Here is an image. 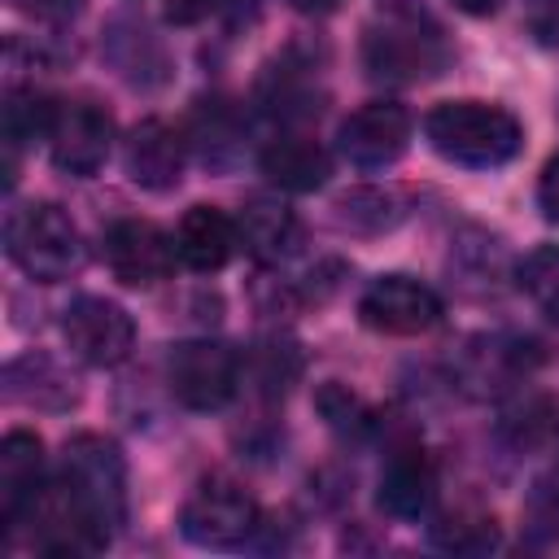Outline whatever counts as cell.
Returning a JSON list of instances; mask_svg holds the SVG:
<instances>
[{
	"label": "cell",
	"instance_id": "obj_1",
	"mask_svg": "<svg viewBox=\"0 0 559 559\" xmlns=\"http://www.w3.org/2000/svg\"><path fill=\"white\" fill-rule=\"evenodd\" d=\"M57 489L66 493L74 520L83 524L96 550H105L127 524V463L109 437L100 432L70 437L61 454Z\"/></svg>",
	"mask_w": 559,
	"mask_h": 559
},
{
	"label": "cell",
	"instance_id": "obj_2",
	"mask_svg": "<svg viewBox=\"0 0 559 559\" xmlns=\"http://www.w3.org/2000/svg\"><path fill=\"white\" fill-rule=\"evenodd\" d=\"M424 140L454 166L489 170L520 153L524 127L511 109L489 100H441L424 118Z\"/></svg>",
	"mask_w": 559,
	"mask_h": 559
},
{
	"label": "cell",
	"instance_id": "obj_3",
	"mask_svg": "<svg viewBox=\"0 0 559 559\" xmlns=\"http://www.w3.org/2000/svg\"><path fill=\"white\" fill-rule=\"evenodd\" d=\"M4 253L35 284H61L83 266V240L70 214L52 201H31L4 218Z\"/></svg>",
	"mask_w": 559,
	"mask_h": 559
},
{
	"label": "cell",
	"instance_id": "obj_4",
	"mask_svg": "<svg viewBox=\"0 0 559 559\" xmlns=\"http://www.w3.org/2000/svg\"><path fill=\"white\" fill-rule=\"evenodd\" d=\"M179 533L205 550H236L258 533V502L231 480H205L183 502Z\"/></svg>",
	"mask_w": 559,
	"mask_h": 559
},
{
	"label": "cell",
	"instance_id": "obj_5",
	"mask_svg": "<svg viewBox=\"0 0 559 559\" xmlns=\"http://www.w3.org/2000/svg\"><path fill=\"white\" fill-rule=\"evenodd\" d=\"M166 384L188 411H223L240 389V358L218 341H179L166 358Z\"/></svg>",
	"mask_w": 559,
	"mask_h": 559
},
{
	"label": "cell",
	"instance_id": "obj_6",
	"mask_svg": "<svg viewBox=\"0 0 559 559\" xmlns=\"http://www.w3.org/2000/svg\"><path fill=\"white\" fill-rule=\"evenodd\" d=\"M100 258L122 288H153L175 271L179 249H175V236H166L157 223L118 218L100 236Z\"/></svg>",
	"mask_w": 559,
	"mask_h": 559
},
{
	"label": "cell",
	"instance_id": "obj_7",
	"mask_svg": "<svg viewBox=\"0 0 559 559\" xmlns=\"http://www.w3.org/2000/svg\"><path fill=\"white\" fill-rule=\"evenodd\" d=\"M61 336H66V345H70V354L79 362H87V367H118L131 354V345H135V323H131V314L118 301L83 293V297H74L66 306Z\"/></svg>",
	"mask_w": 559,
	"mask_h": 559
},
{
	"label": "cell",
	"instance_id": "obj_8",
	"mask_svg": "<svg viewBox=\"0 0 559 559\" xmlns=\"http://www.w3.org/2000/svg\"><path fill=\"white\" fill-rule=\"evenodd\" d=\"M411 131H415V122H411L406 105H397V100H367V105H358L341 122L336 144H341V157L349 166L384 170V166H393L406 153Z\"/></svg>",
	"mask_w": 559,
	"mask_h": 559
},
{
	"label": "cell",
	"instance_id": "obj_9",
	"mask_svg": "<svg viewBox=\"0 0 559 559\" xmlns=\"http://www.w3.org/2000/svg\"><path fill=\"white\" fill-rule=\"evenodd\" d=\"M114 148V118L92 105V100H70L57 105L52 127H48V153L52 166L70 179H92Z\"/></svg>",
	"mask_w": 559,
	"mask_h": 559
},
{
	"label": "cell",
	"instance_id": "obj_10",
	"mask_svg": "<svg viewBox=\"0 0 559 559\" xmlns=\"http://www.w3.org/2000/svg\"><path fill=\"white\" fill-rule=\"evenodd\" d=\"M358 319L384 336H419L441 319V297L415 275H380L362 288Z\"/></svg>",
	"mask_w": 559,
	"mask_h": 559
},
{
	"label": "cell",
	"instance_id": "obj_11",
	"mask_svg": "<svg viewBox=\"0 0 559 559\" xmlns=\"http://www.w3.org/2000/svg\"><path fill=\"white\" fill-rule=\"evenodd\" d=\"M362 66L384 83H419L445 66L437 35H419L415 26H384L362 39Z\"/></svg>",
	"mask_w": 559,
	"mask_h": 559
},
{
	"label": "cell",
	"instance_id": "obj_12",
	"mask_svg": "<svg viewBox=\"0 0 559 559\" xmlns=\"http://www.w3.org/2000/svg\"><path fill=\"white\" fill-rule=\"evenodd\" d=\"M39 489H44V445L35 432L13 428L0 441V524H4V537H13L22 528Z\"/></svg>",
	"mask_w": 559,
	"mask_h": 559
},
{
	"label": "cell",
	"instance_id": "obj_13",
	"mask_svg": "<svg viewBox=\"0 0 559 559\" xmlns=\"http://www.w3.org/2000/svg\"><path fill=\"white\" fill-rule=\"evenodd\" d=\"M122 162L135 188L170 192L183 179V135L162 118H144L131 127Z\"/></svg>",
	"mask_w": 559,
	"mask_h": 559
},
{
	"label": "cell",
	"instance_id": "obj_14",
	"mask_svg": "<svg viewBox=\"0 0 559 559\" xmlns=\"http://www.w3.org/2000/svg\"><path fill=\"white\" fill-rule=\"evenodd\" d=\"M432 493H437V472H432L428 454L419 445H397L384 459L380 480H376L380 511L393 520H419L432 507Z\"/></svg>",
	"mask_w": 559,
	"mask_h": 559
},
{
	"label": "cell",
	"instance_id": "obj_15",
	"mask_svg": "<svg viewBox=\"0 0 559 559\" xmlns=\"http://www.w3.org/2000/svg\"><path fill=\"white\" fill-rule=\"evenodd\" d=\"M175 249L188 271L210 275L231 262V253L240 249V231L218 205H192L175 227Z\"/></svg>",
	"mask_w": 559,
	"mask_h": 559
},
{
	"label": "cell",
	"instance_id": "obj_16",
	"mask_svg": "<svg viewBox=\"0 0 559 559\" xmlns=\"http://www.w3.org/2000/svg\"><path fill=\"white\" fill-rule=\"evenodd\" d=\"M262 175L284 188V192H319L332 175V157L319 140L310 135H275L262 153H258Z\"/></svg>",
	"mask_w": 559,
	"mask_h": 559
},
{
	"label": "cell",
	"instance_id": "obj_17",
	"mask_svg": "<svg viewBox=\"0 0 559 559\" xmlns=\"http://www.w3.org/2000/svg\"><path fill=\"white\" fill-rule=\"evenodd\" d=\"M236 231H240V245L258 258V262H284L297 245H301V223L297 214L275 201V197H253L240 218H236Z\"/></svg>",
	"mask_w": 559,
	"mask_h": 559
},
{
	"label": "cell",
	"instance_id": "obj_18",
	"mask_svg": "<svg viewBox=\"0 0 559 559\" xmlns=\"http://www.w3.org/2000/svg\"><path fill=\"white\" fill-rule=\"evenodd\" d=\"M105 44H109V57H114V66H118V74H122L127 83H135V87H157V83H166V52H162V44L148 35L144 22H131V17L114 22L109 35H105Z\"/></svg>",
	"mask_w": 559,
	"mask_h": 559
},
{
	"label": "cell",
	"instance_id": "obj_19",
	"mask_svg": "<svg viewBox=\"0 0 559 559\" xmlns=\"http://www.w3.org/2000/svg\"><path fill=\"white\" fill-rule=\"evenodd\" d=\"M4 393L13 402H26V406H48V411H61L74 402V384L44 358V354H26L17 362H9L4 371Z\"/></svg>",
	"mask_w": 559,
	"mask_h": 559
},
{
	"label": "cell",
	"instance_id": "obj_20",
	"mask_svg": "<svg viewBox=\"0 0 559 559\" xmlns=\"http://www.w3.org/2000/svg\"><path fill=\"white\" fill-rule=\"evenodd\" d=\"M192 135L210 166H231L240 153V127H236V114L227 100H201V109L192 118Z\"/></svg>",
	"mask_w": 559,
	"mask_h": 559
},
{
	"label": "cell",
	"instance_id": "obj_21",
	"mask_svg": "<svg viewBox=\"0 0 559 559\" xmlns=\"http://www.w3.org/2000/svg\"><path fill=\"white\" fill-rule=\"evenodd\" d=\"M520 288L528 293V301L559 328V245H537L524 253V262L515 266Z\"/></svg>",
	"mask_w": 559,
	"mask_h": 559
},
{
	"label": "cell",
	"instance_id": "obj_22",
	"mask_svg": "<svg viewBox=\"0 0 559 559\" xmlns=\"http://www.w3.org/2000/svg\"><path fill=\"white\" fill-rule=\"evenodd\" d=\"M336 218L345 227H358V231H380V227H393L397 223V210H393V197L380 192V188H354L336 201Z\"/></svg>",
	"mask_w": 559,
	"mask_h": 559
},
{
	"label": "cell",
	"instance_id": "obj_23",
	"mask_svg": "<svg viewBox=\"0 0 559 559\" xmlns=\"http://www.w3.org/2000/svg\"><path fill=\"white\" fill-rule=\"evenodd\" d=\"M432 542H437L441 550L480 555V550L498 546V528H493V520H480V515H459V520H441V524H432Z\"/></svg>",
	"mask_w": 559,
	"mask_h": 559
},
{
	"label": "cell",
	"instance_id": "obj_24",
	"mask_svg": "<svg viewBox=\"0 0 559 559\" xmlns=\"http://www.w3.org/2000/svg\"><path fill=\"white\" fill-rule=\"evenodd\" d=\"M314 406L323 411V419H328V424H332L341 437H358V432L371 424V419H367V406H362V402H358L349 389H341L336 380H328V384L319 389Z\"/></svg>",
	"mask_w": 559,
	"mask_h": 559
},
{
	"label": "cell",
	"instance_id": "obj_25",
	"mask_svg": "<svg viewBox=\"0 0 559 559\" xmlns=\"http://www.w3.org/2000/svg\"><path fill=\"white\" fill-rule=\"evenodd\" d=\"M524 26L542 48H559V0H524Z\"/></svg>",
	"mask_w": 559,
	"mask_h": 559
},
{
	"label": "cell",
	"instance_id": "obj_26",
	"mask_svg": "<svg viewBox=\"0 0 559 559\" xmlns=\"http://www.w3.org/2000/svg\"><path fill=\"white\" fill-rule=\"evenodd\" d=\"M537 210L546 223H559V153L546 162V170L537 179Z\"/></svg>",
	"mask_w": 559,
	"mask_h": 559
},
{
	"label": "cell",
	"instance_id": "obj_27",
	"mask_svg": "<svg viewBox=\"0 0 559 559\" xmlns=\"http://www.w3.org/2000/svg\"><path fill=\"white\" fill-rule=\"evenodd\" d=\"M210 4H214V0H162V13H166V22H175V26H192V22H201V17L210 13Z\"/></svg>",
	"mask_w": 559,
	"mask_h": 559
},
{
	"label": "cell",
	"instance_id": "obj_28",
	"mask_svg": "<svg viewBox=\"0 0 559 559\" xmlns=\"http://www.w3.org/2000/svg\"><path fill=\"white\" fill-rule=\"evenodd\" d=\"M284 4L297 9V13H306V17H328V13L341 9V0H284Z\"/></svg>",
	"mask_w": 559,
	"mask_h": 559
},
{
	"label": "cell",
	"instance_id": "obj_29",
	"mask_svg": "<svg viewBox=\"0 0 559 559\" xmlns=\"http://www.w3.org/2000/svg\"><path fill=\"white\" fill-rule=\"evenodd\" d=\"M459 13H467V17H489V13H498V4L502 0H450Z\"/></svg>",
	"mask_w": 559,
	"mask_h": 559
}]
</instances>
